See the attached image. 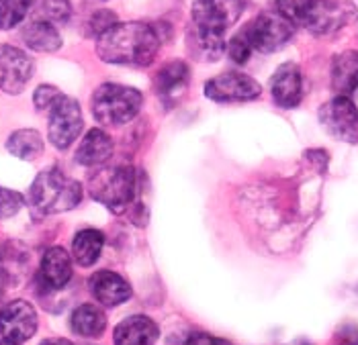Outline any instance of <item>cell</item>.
I'll list each match as a JSON object with an SVG mask.
<instances>
[{
	"instance_id": "28",
	"label": "cell",
	"mask_w": 358,
	"mask_h": 345,
	"mask_svg": "<svg viewBox=\"0 0 358 345\" xmlns=\"http://www.w3.org/2000/svg\"><path fill=\"white\" fill-rule=\"evenodd\" d=\"M23 205H25L23 194L0 186V219H8V216L17 214L23 209Z\"/></svg>"
},
{
	"instance_id": "20",
	"label": "cell",
	"mask_w": 358,
	"mask_h": 345,
	"mask_svg": "<svg viewBox=\"0 0 358 345\" xmlns=\"http://www.w3.org/2000/svg\"><path fill=\"white\" fill-rule=\"evenodd\" d=\"M21 35L29 50L33 52L52 53L62 47V37H59L57 27L41 19H31L27 25L23 27Z\"/></svg>"
},
{
	"instance_id": "18",
	"label": "cell",
	"mask_w": 358,
	"mask_h": 345,
	"mask_svg": "<svg viewBox=\"0 0 358 345\" xmlns=\"http://www.w3.org/2000/svg\"><path fill=\"white\" fill-rule=\"evenodd\" d=\"M110 156L113 139L103 129H90L76 149V161L86 168H101L109 161Z\"/></svg>"
},
{
	"instance_id": "30",
	"label": "cell",
	"mask_w": 358,
	"mask_h": 345,
	"mask_svg": "<svg viewBox=\"0 0 358 345\" xmlns=\"http://www.w3.org/2000/svg\"><path fill=\"white\" fill-rule=\"evenodd\" d=\"M115 23H119V21H117V17H115L110 10H96V13L90 17V21H88V33L94 35V37L99 39V37H101L105 31H109Z\"/></svg>"
},
{
	"instance_id": "4",
	"label": "cell",
	"mask_w": 358,
	"mask_h": 345,
	"mask_svg": "<svg viewBox=\"0 0 358 345\" xmlns=\"http://www.w3.org/2000/svg\"><path fill=\"white\" fill-rule=\"evenodd\" d=\"M143 96L138 88L125 84H101L92 94V115L105 127H119L138 117Z\"/></svg>"
},
{
	"instance_id": "33",
	"label": "cell",
	"mask_w": 358,
	"mask_h": 345,
	"mask_svg": "<svg viewBox=\"0 0 358 345\" xmlns=\"http://www.w3.org/2000/svg\"><path fill=\"white\" fill-rule=\"evenodd\" d=\"M0 296H2V276H0Z\"/></svg>"
},
{
	"instance_id": "27",
	"label": "cell",
	"mask_w": 358,
	"mask_h": 345,
	"mask_svg": "<svg viewBox=\"0 0 358 345\" xmlns=\"http://www.w3.org/2000/svg\"><path fill=\"white\" fill-rule=\"evenodd\" d=\"M252 43H250V37H248V31L246 29H242L240 33H236L234 37H231V41H229V45H227V53H229V57H231V61H236L238 66H242V64H246L250 59V55H252Z\"/></svg>"
},
{
	"instance_id": "3",
	"label": "cell",
	"mask_w": 358,
	"mask_h": 345,
	"mask_svg": "<svg viewBox=\"0 0 358 345\" xmlns=\"http://www.w3.org/2000/svg\"><path fill=\"white\" fill-rule=\"evenodd\" d=\"M138 190V174L131 166H101L88 178L90 196L110 212H125L134 207Z\"/></svg>"
},
{
	"instance_id": "6",
	"label": "cell",
	"mask_w": 358,
	"mask_h": 345,
	"mask_svg": "<svg viewBox=\"0 0 358 345\" xmlns=\"http://www.w3.org/2000/svg\"><path fill=\"white\" fill-rule=\"evenodd\" d=\"M48 119V137L57 149H68L83 133L84 119L78 101L62 94V98L50 110Z\"/></svg>"
},
{
	"instance_id": "7",
	"label": "cell",
	"mask_w": 358,
	"mask_h": 345,
	"mask_svg": "<svg viewBox=\"0 0 358 345\" xmlns=\"http://www.w3.org/2000/svg\"><path fill=\"white\" fill-rule=\"evenodd\" d=\"M244 10V0H194L193 27L225 37L227 29L234 25Z\"/></svg>"
},
{
	"instance_id": "35",
	"label": "cell",
	"mask_w": 358,
	"mask_h": 345,
	"mask_svg": "<svg viewBox=\"0 0 358 345\" xmlns=\"http://www.w3.org/2000/svg\"><path fill=\"white\" fill-rule=\"evenodd\" d=\"M72 345H74V344H72Z\"/></svg>"
},
{
	"instance_id": "13",
	"label": "cell",
	"mask_w": 358,
	"mask_h": 345,
	"mask_svg": "<svg viewBox=\"0 0 358 345\" xmlns=\"http://www.w3.org/2000/svg\"><path fill=\"white\" fill-rule=\"evenodd\" d=\"M271 94L276 105L282 108H295L303 101V76L301 68L293 61H287L276 68L271 78Z\"/></svg>"
},
{
	"instance_id": "24",
	"label": "cell",
	"mask_w": 358,
	"mask_h": 345,
	"mask_svg": "<svg viewBox=\"0 0 358 345\" xmlns=\"http://www.w3.org/2000/svg\"><path fill=\"white\" fill-rule=\"evenodd\" d=\"M72 17L70 0H37L33 19L48 21L52 25H66Z\"/></svg>"
},
{
	"instance_id": "19",
	"label": "cell",
	"mask_w": 358,
	"mask_h": 345,
	"mask_svg": "<svg viewBox=\"0 0 358 345\" xmlns=\"http://www.w3.org/2000/svg\"><path fill=\"white\" fill-rule=\"evenodd\" d=\"M331 86L338 94L350 96L358 90V52H344L331 61Z\"/></svg>"
},
{
	"instance_id": "32",
	"label": "cell",
	"mask_w": 358,
	"mask_h": 345,
	"mask_svg": "<svg viewBox=\"0 0 358 345\" xmlns=\"http://www.w3.org/2000/svg\"><path fill=\"white\" fill-rule=\"evenodd\" d=\"M39 345H72V342H68V339H45Z\"/></svg>"
},
{
	"instance_id": "10",
	"label": "cell",
	"mask_w": 358,
	"mask_h": 345,
	"mask_svg": "<svg viewBox=\"0 0 358 345\" xmlns=\"http://www.w3.org/2000/svg\"><path fill=\"white\" fill-rule=\"evenodd\" d=\"M37 311L27 300H10L0 309V335L4 342L23 345L37 331Z\"/></svg>"
},
{
	"instance_id": "8",
	"label": "cell",
	"mask_w": 358,
	"mask_h": 345,
	"mask_svg": "<svg viewBox=\"0 0 358 345\" xmlns=\"http://www.w3.org/2000/svg\"><path fill=\"white\" fill-rule=\"evenodd\" d=\"M358 10L350 0H313L303 27L313 35H331L357 21Z\"/></svg>"
},
{
	"instance_id": "31",
	"label": "cell",
	"mask_w": 358,
	"mask_h": 345,
	"mask_svg": "<svg viewBox=\"0 0 358 345\" xmlns=\"http://www.w3.org/2000/svg\"><path fill=\"white\" fill-rule=\"evenodd\" d=\"M182 345H217L213 342V337H209V335H205V333H193V335H189L187 339H185V344Z\"/></svg>"
},
{
	"instance_id": "29",
	"label": "cell",
	"mask_w": 358,
	"mask_h": 345,
	"mask_svg": "<svg viewBox=\"0 0 358 345\" xmlns=\"http://www.w3.org/2000/svg\"><path fill=\"white\" fill-rule=\"evenodd\" d=\"M59 98H62V92L52 84H41L33 94V103L37 106V110H50Z\"/></svg>"
},
{
	"instance_id": "22",
	"label": "cell",
	"mask_w": 358,
	"mask_h": 345,
	"mask_svg": "<svg viewBox=\"0 0 358 345\" xmlns=\"http://www.w3.org/2000/svg\"><path fill=\"white\" fill-rule=\"evenodd\" d=\"M105 247V235L99 229H83L74 235L72 241V258L74 262L83 267H90L96 264V260L101 258V251Z\"/></svg>"
},
{
	"instance_id": "16",
	"label": "cell",
	"mask_w": 358,
	"mask_h": 345,
	"mask_svg": "<svg viewBox=\"0 0 358 345\" xmlns=\"http://www.w3.org/2000/svg\"><path fill=\"white\" fill-rule=\"evenodd\" d=\"M189 80H191V70L185 61L180 59L170 61L156 74V92L164 105H172L185 94Z\"/></svg>"
},
{
	"instance_id": "15",
	"label": "cell",
	"mask_w": 358,
	"mask_h": 345,
	"mask_svg": "<svg viewBox=\"0 0 358 345\" xmlns=\"http://www.w3.org/2000/svg\"><path fill=\"white\" fill-rule=\"evenodd\" d=\"M160 337L158 325L150 317L134 315V317L123 318L113 333V344L115 345H156Z\"/></svg>"
},
{
	"instance_id": "11",
	"label": "cell",
	"mask_w": 358,
	"mask_h": 345,
	"mask_svg": "<svg viewBox=\"0 0 358 345\" xmlns=\"http://www.w3.org/2000/svg\"><path fill=\"white\" fill-rule=\"evenodd\" d=\"M262 94V86L246 74L225 72L205 84V96L215 103H248Z\"/></svg>"
},
{
	"instance_id": "26",
	"label": "cell",
	"mask_w": 358,
	"mask_h": 345,
	"mask_svg": "<svg viewBox=\"0 0 358 345\" xmlns=\"http://www.w3.org/2000/svg\"><path fill=\"white\" fill-rule=\"evenodd\" d=\"M311 4H313V0H276V10L295 27H303L305 17H307Z\"/></svg>"
},
{
	"instance_id": "25",
	"label": "cell",
	"mask_w": 358,
	"mask_h": 345,
	"mask_svg": "<svg viewBox=\"0 0 358 345\" xmlns=\"http://www.w3.org/2000/svg\"><path fill=\"white\" fill-rule=\"evenodd\" d=\"M33 0H0V29L8 31L25 21Z\"/></svg>"
},
{
	"instance_id": "12",
	"label": "cell",
	"mask_w": 358,
	"mask_h": 345,
	"mask_svg": "<svg viewBox=\"0 0 358 345\" xmlns=\"http://www.w3.org/2000/svg\"><path fill=\"white\" fill-rule=\"evenodd\" d=\"M33 76V59L13 45H0V90L19 94Z\"/></svg>"
},
{
	"instance_id": "17",
	"label": "cell",
	"mask_w": 358,
	"mask_h": 345,
	"mask_svg": "<svg viewBox=\"0 0 358 345\" xmlns=\"http://www.w3.org/2000/svg\"><path fill=\"white\" fill-rule=\"evenodd\" d=\"M41 282L52 288L59 291L72 280V256L64 247H50L43 258H41V267H39Z\"/></svg>"
},
{
	"instance_id": "21",
	"label": "cell",
	"mask_w": 358,
	"mask_h": 345,
	"mask_svg": "<svg viewBox=\"0 0 358 345\" xmlns=\"http://www.w3.org/2000/svg\"><path fill=\"white\" fill-rule=\"evenodd\" d=\"M70 327L76 335L94 339L101 337L107 329V315L96 304H80L70 317Z\"/></svg>"
},
{
	"instance_id": "5",
	"label": "cell",
	"mask_w": 358,
	"mask_h": 345,
	"mask_svg": "<svg viewBox=\"0 0 358 345\" xmlns=\"http://www.w3.org/2000/svg\"><path fill=\"white\" fill-rule=\"evenodd\" d=\"M246 31L256 52L275 53L293 39L295 25L287 21L278 10H264L246 27Z\"/></svg>"
},
{
	"instance_id": "14",
	"label": "cell",
	"mask_w": 358,
	"mask_h": 345,
	"mask_svg": "<svg viewBox=\"0 0 358 345\" xmlns=\"http://www.w3.org/2000/svg\"><path fill=\"white\" fill-rule=\"evenodd\" d=\"M88 288L103 307H119L131 298V286L127 280L110 270L94 272L88 280Z\"/></svg>"
},
{
	"instance_id": "9",
	"label": "cell",
	"mask_w": 358,
	"mask_h": 345,
	"mask_svg": "<svg viewBox=\"0 0 358 345\" xmlns=\"http://www.w3.org/2000/svg\"><path fill=\"white\" fill-rule=\"evenodd\" d=\"M320 121L331 137L344 143H358V108L350 96H334L320 108Z\"/></svg>"
},
{
	"instance_id": "2",
	"label": "cell",
	"mask_w": 358,
	"mask_h": 345,
	"mask_svg": "<svg viewBox=\"0 0 358 345\" xmlns=\"http://www.w3.org/2000/svg\"><path fill=\"white\" fill-rule=\"evenodd\" d=\"M83 200V186L59 168H48L37 174L29 190V205L39 216L72 211Z\"/></svg>"
},
{
	"instance_id": "23",
	"label": "cell",
	"mask_w": 358,
	"mask_h": 345,
	"mask_svg": "<svg viewBox=\"0 0 358 345\" xmlns=\"http://www.w3.org/2000/svg\"><path fill=\"white\" fill-rule=\"evenodd\" d=\"M6 149L15 158L31 161V159L39 158L43 154V137L35 129H19V131L8 135Z\"/></svg>"
},
{
	"instance_id": "34",
	"label": "cell",
	"mask_w": 358,
	"mask_h": 345,
	"mask_svg": "<svg viewBox=\"0 0 358 345\" xmlns=\"http://www.w3.org/2000/svg\"><path fill=\"white\" fill-rule=\"evenodd\" d=\"M0 345H13V344H8V342H4V339H2V342H0Z\"/></svg>"
},
{
	"instance_id": "1",
	"label": "cell",
	"mask_w": 358,
	"mask_h": 345,
	"mask_svg": "<svg viewBox=\"0 0 358 345\" xmlns=\"http://www.w3.org/2000/svg\"><path fill=\"white\" fill-rule=\"evenodd\" d=\"M162 45L158 29L148 23H115L96 39V53L103 61L117 66H150Z\"/></svg>"
}]
</instances>
